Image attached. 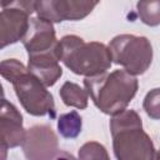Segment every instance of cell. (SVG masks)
Here are the masks:
<instances>
[{
  "mask_svg": "<svg viewBox=\"0 0 160 160\" xmlns=\"http://www.w3.org/2000/svg\"><path fill=\"white\" fill-rule=\"evenodd\" d=\"M84 85L100 111L115 115L126 109L138 91L139 82L135 75L126 70H115L86 76Z\"/></svg>",
  "mask_w": 160,
  "mask_h": 160,
  "instance_id": "obj_1",
  "label": "cell"
},
{
  "mask_svg": "<svg viewBox=\"0 0 160 160\" xmlns=\"http://www.w3.org/2000/svg\"><path fill=\"white\" fill-rule=\"evenodd\" d=\"M112 148L119 160L154 159L155 148L149 135L142 130L140 116L134 110H124L110 120Z\"/></svg>",
  "mask_w": 160,
  "mask_h": 160,
  "instance_id": "obj_2",
  "label": "cell"
},
{
  "mask_svg": "<svg viewBox=\"0 0 160 160\" xmlns=\"http://www.w3.org/2000/svg\"><path fill=\"white\" fill-rule=\"evenodd\" d=\"M60 60L76 75L95 76L111 65L109 46L102 42H85L76 35H65L60 40Z\"/></svg>",
  "mask_w": 160,
  "mask_h": 160,
  "instance_id": "obj_3",
  "label": "cell"
},
{
  "mask_svg": "<svg viewBox=\"0 0 160 160\" xmlns=\"http://www.w3.org/2000/svg\"><path fill=\"white\" fill-rule=\"evenodd\" d=\"M109 50L112 61L132 75L144 74L152 61V48L145 36L118 35L110 41Z\"/></svg>",
  "mask_w": 160,
  "mask_h": 160,
  "instance_id": "obj_4",
  "label": "cell"
},
{
  "mask_svg": "<svg viewBox=\"0 0 160 160\" xmlns=\"http://www.w3.org/2000/svg\"><path fill=\"white\" fill-rule=\"evenodd\" d=\"M15 94L28 114L34 116L55 118V102L46 86L29 70L19 76L14 82Z\"/></svg>",
  "mask_w": 160,
  "mask_h": 160,
  "instance_id": "obj_5",
  "label": "cell"
},
{
  "mask_svg": "<svg viewBox=\"0 0 160 160\" xmlns=\"http://www.w3.org/2000/svg\"><path fill=\"white\" fill-rule=\"evenodd\" d=\"M22 150L30 160L59 158L58 138L48 125H35L26 130Z\"/></svg>",
  "mask_w": 160,
  "mask_h": 160,
  "instance_id": "obj_6",
  "label": "cell"
},
{
  "mask_svg": "<svg viewBox=\"0 0 160 160\" xmlns=\"http://www.w3.org/2000/svg\"><path fill=\"white\" fill-rule=\"evenodd\" d=\"M22 44L28 55H35L59 49L60 41L56 40L52 22L38 16L30 19L29 29L22 38Z\"/></svg>",
  "mask_w": 160,
  "mask_h": 160,
  "instance_id": "obj_7",
  "label": "cell"
},
{
  "mask_svg": "<svg viewBox=\"0 0 160 160\" xmlns=\"http://www.w3.org/2000/svg\"><path fill=\"white\" fill-rule=\"evenodd\" d=\"M25 135L26 131L22 128L21 114L11 102L4 98L0 112V142L1 150L4 152L2 158H5V151L8 149L22 145Z\"/></svg>",
  "mask_w": 160,
  "mask_h": 160,
  "instance_id": "obj_8",
  "label": "cell"
},
{
  "mask_svg": "<svg viewBox=\"0 0 160 160\" xmlns=\"http://www.w3.org/2000/svg\"><path fill=\"white\" fill-rule=\"evenodd\" d=\"M30 14L19 8H2L0 16V42L1 48L22 40L28 29Z\"/></svg>",
  "mask_w": 160,
  "mask_h": 160,
  "instance_id": "obj_9",
  "label": "cell"
},
{
  "mask_svg": "<svg viewBox=\"0 0 160 160\" xmlns=\"http://www.w3.org/2000/svg\"><path fill=\"white\" fill-rule=\"evenodd\" d=\"M60 60V45L59 49L29 55L28 70L35 75L45 86H52L62 75V69L59 65Z\"/></svg>",
  "mask_w": 160,
  "mask_h": 160,
  "instance_id": "obj_10",
  "label": "cell"
},
{
  "mask_svg": "<svg viewBox=\"0 0 160 160\" xmlns=\"http://www.w3.org/2000/svg\"><path fill=\"white\" fill-rule=\"evenodd\" d=\"M100 0H60L64 20L76 21L86 18Z\"/></svg>",
  "mask_w": 160,
  "mask_h": 160,
  "instance_id": "obj_11",
  "label": "cell"
},
{
  "mask_svg": "<svg viewBox=\"0 0 160 160\" xmlns=\"http://www.w3.org/2000/svg\"><path fill=\"white\" fill-rule=\"evenodd\" d=\"M60 98L62 100V102L66 106H72L76 109H86L88 108V90L80 88V85L71 82V81H66L62 84L61 89H60Z\"/></svg>",
  "mask_w": 160,
  "mask_h": 160,
  "instance_id": "obj_12",
  "label": "cell"
},
{
  "mask_svg": "<svg viewBox=\"0 0 160 160\" xmlns=\"http://www.w3.org/2000/svg\"><path fill=\"white\" fill-rule=\"evenodd\" d=\"M82 121L81 116L78 114V111H70L66 114H62L59 116L58 120V130L60 135L65 139H74L76 138L81 131Z\"/></svg>",
  "mask_w": 160,
  "mask_h": 160,
  "instance_id": "obj_13",
  "label": "cell"
},
{
  "mask_svg": "<svg viewBox=\"0 0 160 160\" xmlns=\"http://www.w3.org/2000/svg\"><path fill=\"white\" fill-rule=\"evenodd\" d=\"M136 9L140 20L145 25H160V0H139Z\"/></svg>",
  "mask_w": 160,
  "mask_h": 160,
  "instance_id": "obj_14",
  "label": "cell"
},
{
  "mask_svg": "<svg viewBox=\"0 0 160 160\" xmlns=\"http://www.w3.org/2000/svg\"><path fill=\"white\" fill-rule=\"evenodd\" d=\"M35 11L39 18L45 19L50 22L64 21L60 0H36Z\"/></svg>",
  "mask_w": 160,
  "mask_h": 160,
  "instance_id": "obj_15",
  "label": "cell"
},
{
  "mask_svg": "<svg viewBox=\"0 0 160 160\" xmlns=\"http://www.w3.org/2000/svg\"><path fill=\"white\" fill-rule=\"evenodd\" d=\"M1 76L9 82H14L19 76L28 71V69L16 59H6L1 61Z\"/></svg>",
  "mask_w": 160,
  "mask_h": 160,
  "instance_id": "obj_16",
  "label": "cell"
},
{
  "mask_svg": "<svg viewBox=\"0 0 160 160\" xmlns=\"http://www.w3.org/2000/svg\"><path fill=\"white\" fill-rule=\"evenodd\" d=\"M142 108L148 116L154 120L160 119V88L149 91L144 99Z\"/></svg>",
  "mask_w": 160,
  "mask_h": 160,
  "instance_id": "obj_17",
  "label": "cell"
},
{
  "mask_svg": "<svg viewBox=\"0 0 160 160\" xmlns=\"http://www.w3.org/2000/svg\"><path fill=\"white\" fill-rule=\"evenodd\" d=\"M79 158L80 159H109V155L105 150V148L95 141L84 144L79 150Z\"/></svg>",
  "mask_w": 160,
  "mask_h": 160,
  "instance_id": "obj_18",
  "label": "cell"
},
{
  "mask_svg": "<svg viewBox=\"0 0 160 160\" xmlns=\"http://www.w3.org/2000/svg\"><path fill=\"white\" fill-rule=\"evenodd\" d=\"M35 1L36 0H1V8H19L31 15L35 10Z\"/></svg>",
  "mask_w": 160,
  "mask_h": 160,
  "instance_id": "obj_19",
  "label": "cell"
},
{
  "mask_svg": "<svg viewBox=\"0 0 160 160\" xmlns=\"http://www.w3.org/2000/svg\"><path fill=\"white\" fill-rule=\"evenodd\" d=\"M155 158H156V159H160V150H159L158 154H155Z\"/></svg>",
  "mask_w": 160,
  "mask_h": 160,
  "instance_id": "obj_20",
  "label": "cell"
}]
</instances>
